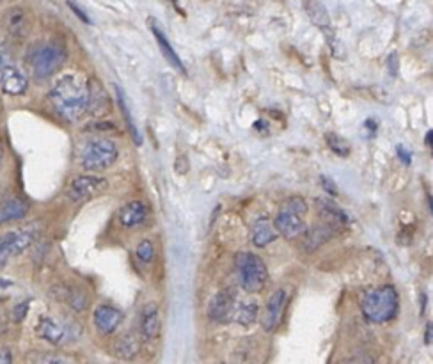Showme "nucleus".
Here are the masks:
<instances>
[{"label":"nucleus","mask_w":433,"mask_h":364,"mask_svg":"<svg viewBox=\"0 0 433 364\" xmlns=\"http://www.w3.org/2000/svg\"><path fill=\"white\" fill-rule=\"evenodd\" d=\"M53 110L64 121L75 123L88 112L89 107V82L82 75L61 76L53 83L48 93Z\"/></svg>","instance_id":"1"},{"label":"nucleus","mask_w":433,"mask_h":364,"mask_svg":"<svg viewBox=\"0 0 433 364\" xmlns=\"http://www.w3.org/2000/svg\"><path fill=\"white\" fill-rule=\"evenodd\" d=\"M398 293L391 285L366 290L361 297L362 316L371 323H385L392 320L398 313Z\"/></svg>","instance_id":"2"},{"label":"nucleus","mask_w":433,"mask_h":364,"mask_svg":"<svg viewBox=\"0 0 433 364\" xmlns=\"http://www.w3.org/2000/svg\"><path fill=\"white\" fill-rule=\"evenodd\" d=\"M66 61V48L57 41H43L27 53V65L36 80H46Z\"/></svg>","instance_id":"3"},{"label":"nucleus","mask_w":433,"mask_h":364,"mask_svg":"<svg viewBox=\"0 0 433 364\" xmlns=\"http://www.w3.org/2000/svg\"><path fill=\"white\" fill-rule=\"evenodd\" d=\"M119 148L111 139H91L80 151V166L89 173L105 171L118 162Z\"/></svg>","instance_id":"4"},{"label":"nucleus","mask_w":433,"mask_h":364,"mask_svg":"<svg viewBox=\"0 0 433 364\" xmlns=\"http://www.w3.org/2000/svg\"><path fill=\"white\" fill-rule=\"evenodd\" d=\"M240 285L247 293H259L268 281V269L259 256L252 252H240L236 256Z\"/></svg>","instance_id":"5"},{"label":"nucleus","mask_w":433,"mask_h":364,"mask_svg":"<svg viewBox=\"0 0 433 364\" xmlns=\"http://www.w3.org/2000/svg\"><path fill=\"white\" fill-rule=\"evenodd\" d=\"M0 86L6 95L11 96L23 95L29 88V80L13 65L8 48L2 43H0Z\"/></svg>","instance_id":"6"},{"label":"nucleus","mask_w":433,"mask_h":364,"mask_svg":"<svg viewBox=\"0 0 433 364\" xmlns=\"http://www.w3.org/2000/svg\"><path fill=\"white\" fill-rule=\"evenodd\" d=\"M34 242V233L29 229H16L0 238V269H4L15 256H20Z\"/></svg>","instance_id":"7"},{"label":"nucleus","mask_w":433,"mask_h":364,"mask_svg":"<svg viewBox=\"0 0 433 364\" xmlns=\"http://www.w3.org/2000/svg\"><path fill=\"white\" fill-rule=\"evenodd\" d=\"M36 332L41 339L52 343L55 346L66 345V343L73 342L76 338V332L73 330V325L64 322H59V320L52 318V316H43L39 320L38 327H36Z\"/></svg>","instance_id":"8"},{"label":"nucleus","mask_w":433,"mask_h":364,"mask_svg":"<svg viewBox=\"0 0 433 364\" xmlns=\"http://www.w3.org/2000/svg\"><path fill=\"white\" fill-rule=\"evenodd\" d=\"M106 187H109V182H106L105 178H102V176H76L68 185V198L71 199V201H85V199L96 198V196H99L102 192H105Z\"/></svg>","instance_id":"9"},{"label":"nucleus","mask_w":433,"mask_h":364,"mask_svg":"<svg viewBox=\"0 0 433 364\" xmlns=\"http://www.w3.org/2000/svg\"><path fill=\"white\" fill-rule=\"evenodd\" d=\"M286 302H288V292H286L284 288L275 290V292L270 295L261 316L263 330H266V332L277 330V327L281 325L282 322V316H284Z\"/></svg>","instance_id":"10"},{"label":"nucleus","mask_w":433,"mask_h":364,"mask_svg":"<svg viewBox=\"0 0 433 364\" xmlns=\"http://www.w3.org/2000/svg\"><path fill=\"white\" fill-rule=\"evenodd\" d=\"M236 307L235 290L224 288L212 299L208 306V318L215 323H228L233 320V313Z\"/></svg>","instance_id":"11"},{"label":"nucleus","mask_w":433,"mask_h":364,"mask_svg":"<svg viewBox=\"0 0 433 364\" xmlns=\"http://www.w3.org/2000/svg\"><path fill=\"white\" fill-rule=\"evenodd\" d=\"M274 228L275 231H277V235L284 236V238L288 240H293L298 238V236H304L305 233H308L309 226L304 220V215H298V213H293L281 208L274 220Z\"/></svg>","instance_id":"12"},{"label":"nucleus","mask_w":433,"mask_h":364,"mask_svg":"<svg viewBox=\"0 0 433 364\" xmlns=\"http://www.w3.org/2000/svg\"><path fill=\"white\" fill-rule=\"evenodd\" d=\"M304 8L305 11H308L311 22L318 27L323 34L327 36V41L329 45H331L332 52H336V36L334 32H332L331 16H329L325 6H323L322 2H318V0H304Z\"/></svg>","instance_id":"13"},{"label":"nucleus","mask_w":433,"mask_h":364,"mask_svg":"<svg viewBox=\"0 0 433 364\" xmlns=\"http://www.w3.org/2000/svg\"><path fill=\"white\" fill-rule=\"evenodd\" d=\"M148 213L149 206L142 199H133V201H128L125 206H121L118 213V222L121 228H137V226L144 222Z\"/></svg>","instance_id":"14"},{"label":"nucleus","mask_w":433,"mask_h":364,"mask_svg":"<svg viewBox=\"0 0 433 364\" xmlns=\"http://www.w3.org/2000/svg\"><path fill=\"white\" fill-rule=\"evenodd\" d=\"M2 23H4V29L13 38H23V36H27L29 29H31L29 13H27V9L20 8V6L9 8L4 13V16H2Z\"/></svg>","instance_id":"15"},{"label":"nucleus","mask_w":433,"mask_h":364,"mask_svg":"<svg viewBox=\"0 0 433 364\" xmlns=\"http://www.w3.org/2000/svg\"><path fill=\"white\" fill-rule=\"evenodd\" d=\"M95 325L102 334H112L123 322V313L118 307L102 304L95 309Z\"/></svg>","instance_id":"16"},{"label":"nucleus","mask_w":433,"mask_h":364,"mask_svg":"<svg viewBox=\"0 0 433 364\" xmlns=\"http://www.w3.org/2000/svg\"><path fill=\"white\" fill-rule=\"evenodd\" d=\"M162 329V320H160V311L156 304H146L141 311L139 318V332L144 339H155Z\"/></svg>","instance_id":"17"},{"label":"nucleus","mask_w":433,"mask_h":364,"mask_svg":"<svg viewBox=\"0 0 433 364\" xmlns=\"http://www.w3.org/2000/svg\"><path fill=\"white\" fill-rule=\"evenodd\" d=\"M251 240L258 249L270 245L277 240V231L274 228V222L268 217H258L251 226Z\"/></svg>","instance_id":"18"},{"label":"nucleus","mask_w":433,"mask_h":364,"mask_svg":"<svg viewBox=\"0 0 433 364\" xmlns=\"http://www.w3.org/2000/svg\"><path fill=\"white\" fill-rule=\"evenodd\" d=\"M334 231H336L334 226H331V224H327V222H322V224H318L316 228L308 229V233L304 235L305 236L304 249L309 250V252L319 249L323 243H327L329 240L332 238Z\"/></svg>","instance_id":"19"},{"label":"nucleus","mask_w":433,"mask_h":364,"mask_svg":"<svg viewBox=\"0 0 433 364\" xmlns=\"http://www.w3.org/2000/svg\"><path fill=\"white\" fill-rule=\"evenodd\" d=\"M149 27H151V32H153V36H155L156 43H158L160 50H162V53H164V58L167 59V62H169V65H171L172 68H176V69H178V72L186 73L185 65H183V61H181V59H179V55H178V53H176V50L172 48V45H171V43H169L167 36H165L164 32L160 31V29H158V25H155V23H153V22H151V25H149Z\"/></svg>","instance_id":"20"},{"label":"nucleus","mask_w":433,"mask_h":364,"mask_svg":"<svg viewBox=\"0 0 433 364\" xmlns=\"http://www.w3.org/2000/svg\"><path fill=\"white\" fill-rule=\"evenodd\" d=\"M139 350H141V343H139V338L133 332L123 334L114 346L116 356L125 360H132L133 357L137 356Z\"/></svg>","instance_id":"21"},{"label":"nucleus","mask_w":433,"mask_h":364,"mask_svg":"<svg viewBox=\"0 0 433 364\" xmlns=\"http://www.w3.org/2000/svg\"><path fill=\"white\" fill-rule=\"evenodd\" d=\"M259 316V306L256 302H242L235 307L233 313V320L243 327H251L252 323L258 320Z\"/></svg>","instance_id":"22"},{"label":"nucleus","mask_w":433,"mask_h":364,"mask_svg":"<svg viewBox=\"0 0 433 364\" xmlns=\"http://www.w3.org/2000/svg\"><path fill=\"white\" fill-rule=\"evenodd\" d=\"M27 205L20 199H9V201L0 205V224L20 220L27 215Z\"/></svg>","instance_id":"23"},{"label":"nucleus","mask_w":433,"mask_h":364,"mask_svg":"<svg viewBox=\"0 0 433 364\" xmlns=\"http://www.w3.org/2000/svg\"><path fill=\"white\" fill-rule=\"evenodd\" d=\"M27 360L29 364H76L71 357L55 352H32Z\"/></svg>","instance_id":"24"},{"label":"nucleus","mask_w":433,"mask_h":364,"mask_svg":"<svg viewBox=\"0 0 433 364\" xmlns=\"http://www.w3.org/2000/svg\"><path fill=\"white\" fill-rule=\"evenodd\" d=\"M116 95H118V105H119V109H121L123 118H125L126 128H128L130 133H132L133 141L137 142V144H141V133H139L137 126H135V123H133L132 114H130V109H128V105H126L125 95H123V91L119 88H116Z\"/></svg>","instance_id":"25"},{"label":"nucleus","mask_w":433,"mask_h":364,"mask_svg":"<svg viewBox=\"0 0 433 364\" xmlns=\"http://www.w3.org/2000/svg\"><path fill=\"white\" fill-rule=\"evenodd\" d=\"M62 300H66L68 306H71L75 311H84L85 306H88V297L84 292H80L76 288H64L62 290Z\"/></svg>","instance_id":"26"},{"label":"nucleus","mask_w":433,"mask_h":364,"mask_svg":"<svg viewBox=\"0 0 433 364\" xmlns=\"http://www.w3.org/2000/svg\"><path fill=\"white\" fill-rule=\"evenodd\" d=\"M135 255H137V258L141 259L142 263H151L153 259H155V243H153L151 240H142L137 245Z\"/></svg>","instance_id":"27"},{"label":"nucleus","mask_w":433,"mask_h":364,"mask_svg":"<svg viewBox=\"0 0 433 364\" xmlns=\"http://www.w3.org/2000/svg\"><path fill=\"white\" fill-rule=\"evenodd\" d=\"M281 208L293 213H298V215H305V213H308V203H305V199L301 198V196H293V198L286 199Z\"/></svg>","instance_id":"28"},{"label":"nucleus","mask_w":433,"mask_h":364,"mask_svg":"<svg viewBox=\"0 0 433 364\" xmlns=\"http://www.w3.org/2000/svg\"><path fill=\"white\" fill-rule=\"evenodd\" d=\"M327 144H329V148L336 153V155H339V156L350 155V146L343 141L341 137L334 135V133H329L327 135Z\"/></svg>","instance_id":"29"},{"label":"nucleus","mask_w":433,"mask_h":364,"mask_svg":"<svg viewBox=\"0 0 433 364\" xmlns=\"http://www.w3.org/2000/svg\"><path fill=\"white\" fill-rule=\"evenodd\" d=\"M339 364H375V360H373L371 356H368V353H354V356L346 357V359H343Z\"/></svg>","instance_id":"30"},{"label":"nucleus","mask_w":433,"mask_h":364,"mask_svg":"<svg viewBox=\"0 0 433 364\" xmlns=\"http://www.w3.org/2000/svg\"><path fill=\"white\" fill-rule=\"evenodd\" d=\"M27 307H29V302H22V304H18V306L15 307V311H13V316H15L16 322H22V320L25 318Z\"/></svg>","instance_id":"31"},{"label":"nucleus","mask_w":433,"mask_h":364,"mask_svg":"<svg viewBox=\"0 0 433 364\" xmlns=\"http://www.w3.org/2000/svg\"><path fill=\"white\" fill-rule=\"evenodd\" d=\"M68 6H69V9H71V11L75 13V15L78 16L80 20H82V22H84V23H91V20H89V16L85 15V13L82 11V9H80L78 6L75 4V2H71V0H68Z\"/></svg>","instance_id":"32"},{"label":"nucleus","mask_w":433,"mask_h":364,"mask_svg":"<svg viewBox=\"0 0 433 364\" xmlns=\"http://www.w3.org/2000/svg\"><path fill=\"white\" fill-rule=\"evenodd\" d=\"M0 364H13V356L8 349L0 346Z\"/></svg>","instance_id":"33"},{"label":"nucleus","mask_w":433,"mask_h":364,"mask_svg":"<svg viewBox=\"0 0 433 364\" xmlns=\"http://www.w3.org/2000/svg\"><path fill=\"white\" fill-rule=\"evenodd\" d=\"M398 155H399V159H401V162L403 163H411V155H408V151L405 148H403V146H398Z\"/></svg>","instance_id":"34"},{"label":"nucleus","mask_w":433,"mask_h":364,"mask_svg":"<svg viewBox=\"0 0 433 364\" xmlns=\"http://www.w3.org/2000/svg\"><path fill=\"white\" fill-rule=\"evenodd\" d=\"M322 185L325 187V189H327L329 194H332V196H334V194H336V185H334V183H331V180L323 176V178H322Z\"/></svg>","instance_id":"35"},{"label":"nucleus","mask_w":433,"mask_h":364,"mask_svg":"<svg viewBox=\"0 0 433 364\" xmlns=\"http://www.w3.org/2000/svg\"><path fill=\"white\" fill-rule=\"evenodd\" d=\"M425 343H426V345H429V343H432V323H428V325H426Z\"/></svg>","instance_id":"36"},{"label":"nucleus","mask_w":433,"mask_h":364,"mask_svg":"<svg viewBox=\"0 0 433 364\" xmlns=\"http://www.w3.org/2000/svg\"><path fill=\"white\" fill-rule=\"evenodd\" d=\"M6 327V320H4V313H2V304H0V332L4 330Z\"/></svg>","instance_id":"37"},{"label":"nucleus","mask_w":433,"mask_h":364,"mask_svg":"<svg viewBox=\"0 0 433 364\" xmlns=\"http://www.w3.org/2000/svg\"><path fill=\"white\" fill-rule=\"evenodd\" d=\"M2 156H4V149H2V146H0V163H2Z\"/></svg>","instance_id":"38"},{"label":"nucleus","mask_w":433,"mask_h":364,"mask_svg":"<svg viewBox=\"0 0 433 364\" xmlns=\"http://www.w3.org/2000/svg\"><path fill=\"white\" fill-rule=\"evenodd\" d=\"M6 2H9V0H0V6H2V4H6Z\"/></svg>","instance_id":"39"}]
</instances>
